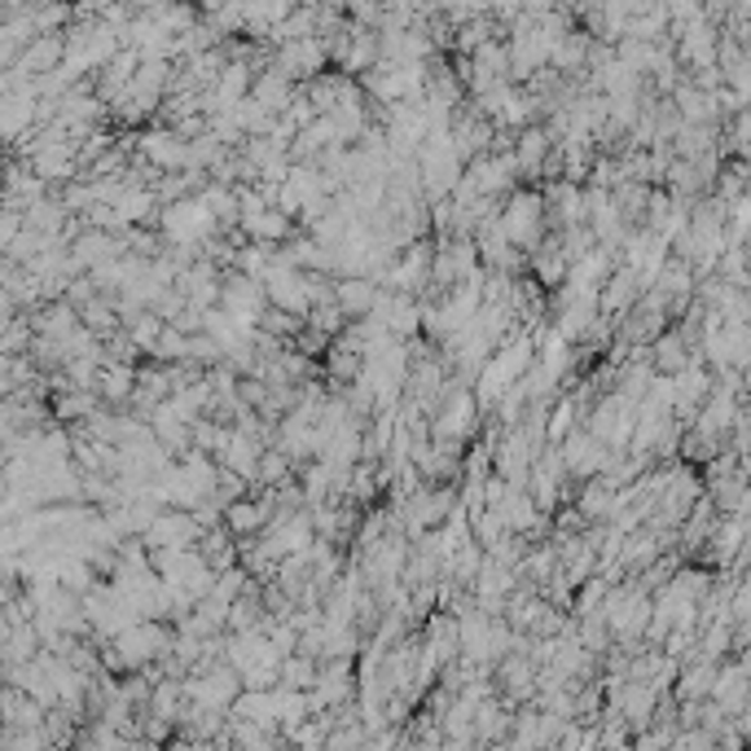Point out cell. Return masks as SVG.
Listing matches in <instances>:
<instances>
[{
    "label": "cell",
    "mask_w": 751,
    "mask_h": 751,
    "mask_svg": "<svg viewBox=\"0 0 751 751\" xmlns=\"http://www.w3.org/2000/svg\"><path fill=\"white\" fill-rule=\"evenodd\" d=\"M501 229H506V238L519 246V251H536L545 238H550V211H545V194H541V185H515L510 194H506V203H501Z\"/></svg>",
    "instance_id": "1"
},
{
    "label": "cell",
    "mask_w": 751,
    "mask_h": 751,
    "mask_svg": "<svg viewBox=\"0 0 751 751\" xmlns=\"http://www.w3.org/2000/svg\"><path fill=\"white\" fill-rule=\"evenodd\" d=\"M159 229H163V238H167L172 246H194V251H203V246L220 233V220H216V211L203 203V194H189V198L167 203V207L159 211Z\"/></svg>",
    "instance_id": "2"
},
{
    "label": "cell",
    "mask_w": 751,
    "mask_h": 751,
    "mask_svg": "<svg viewBox=\"0 0 751 751\" xmlns=\"http://www.w3.org/2000/svg\"><path fill=\"white\" fill-rule=\"evenodd\" d=\"M141 536H146L150 550H189V545L203 541V523H198V515L185 510V506H163L159 519H154Z\"/></svg>",
    "instance_id": "3"
},
{
    "label": "cell",
    "mask_w": 751,
    "mask_h": 751,
    "mask_svg": "<svg viewBox=\"0 0 751 751\" xmlns=\"http://www.w3.org/2000/svg\"><path fill=\"white\" fill-rule=\"evenodd\" d=\"M137 379H141V365L106 360V365H102V379H97V396H102L111 409H128L132 396H137Z\"/></svg>",
    "instance_id": "4"
},
{
    "label": "cell",
    "mask_w": 751,
    "mask_h": 751,
    "mask_svg": "<svg viewBox=\"0 0 751 751\" xmlns=\"http://www.w3.org/2000/svg\"><path fill=\"white\" fill-rule=\"evenodd\" d=\"M277 67H281L290 80H312V76L325 67V41H321V36L286 41L281 54H277Z\"/></svg>",
    "instance_id": "5"
},
{
    "label": "cell",
    "mask_w": 751,
    "mask_h": 751,
    "mask_svg": "<svg viewBox=\"0 0 751 751\" xmlns=\"http://www.w3.org/2000/svg\"><path fill=\"white\" fill-rule=\"evenodd\" d=\"M554 146H558V141L550 137V128H545V124H528V128H519L515 154H519L523 181H541V163H545V154H550Z\"/></svg>",
    "instance_id": "6"
},
{
    "label": "cell",
    "mask_w": 751,
    "mask_h": 751,
    "mask_svg": "<svg viewBox=\"0 0 751 751\" xmlns=\"http://www.w3.org/2000/svg\"><path fill=\"white\" fill-rule=\"evenodd\" d=\"M242 229H246V238H255V242H268V246H286L303 224L290 216V211H281V207H268V211H259V216H251V220H242Z\"/></svg>",
    "instance_id": "7"
},
{
    "label": "cell",
    "mask_w": 751,
    "mask_h": 751,
    "mask_svg": "<svg viewBox=\"0 0 751 751\" xmlns=\"http://www.w3.org/2000/svg\"><path fill=\"white\" fill-rule=\"evenodd\" d=\"M379 294H383V286L373 281V277H338V303H343V312L351 321L373 316V308H379Z\"/></svg>",
    "instance_id": "8"
},
{
    "label": "cell",
    "mask_w": 751,
    "mask_h": 751,
    "mask_svg": "<svg viewBox=\"0 0 751 751\" xmlns=\"http://www.w3.org/2000/svg\"><path fill=\"white\" fill-rule=\"evenodd\" d=\"M576 427H580V405H576V396H571V392H558V396L550 401L545 440H550V444H563V440H567Z\"/></svg>",
    "instance_id": "9"
},
{
    "label": "cell",
    "mask_w": 751,
    "mask_h": 751,
    "mask_svg": "<svg viewBox=\"0 0 751 751\" xmlns=\"http://www.w3.org/2000/svg\"><path fill=\"white\" fill-rule=\"evenodd\" d=\"M294 471H299V462L286 453V449H277V444H268L264 453H259V471H255V484H268V488H281L286 480H294Z\"/></svg>",
    "instance_id": "10"
},
{
    "label": "cell",
    "mask_w": 751,
    "mask_h": 751,
    "mask_svg": "<svg viewBox=\"0 0 751 751\" xmlns=\"http://www.w3.org/2000/svg\"><path fill=\"white\" fill-rule=\"evenodd\" d=\"M321 681V659L308 655V650H294L281 659V685H294V690H312Z\"/></svg>",
    "instance_id": "11"
},
{
    "label": "cell",
    "mask_w": 751,
    "mask_h": 751,
    "mask_svg": "<svg viewBox=\"0 0 751 751\" xmlns=\"http://www.w3.org/2000/svg\"><path fill=\"white\" fill-rule=\"evenodd\" d=\"M690 360H685V338L681 334H659L655 338V369H668V373H681Z\"/></svg>",
    "instance_id": "12"
}]
</instances>
